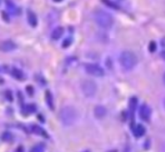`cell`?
I'll list each match as a JSON object with an SVG mask.
<instances>
[{
	"mask_svg": "<svg viewBox=\"0 0 165 152\" xmlns=\"http://www.w3.org/2000/svg\"><path fill=\"white\" fill-rule=\"evenodd\" d=\"M163 82H164V84H165V73L163 74Z\"/></svg>",
	"mask_w": 165,
	"mask_h": 152,
	"instance_id": "obj_24",
	"label": "cell"
},
{
	"mask_svg": "<svg viewBox=\"0 0 165 152\" xmlns=\"http://www.w3.org/2000/svg\"><path fill=\"white\" fill-rule=\"evenodd\" d=\"M94 19L96 22L102 28H110L114 22L113 17L105 10L97 9L94 13Z\"/></svg>",
	"mask_w": 165,
	"mask_h": 152,
	"instance_id": "obj_3",
	"label": "cell"
},
{
	"mask_svg": "<svg viewBox=\"0 0 165 152\" xmlns=\"http://www.w3.org/2000/svg\"><path fill=\"white\" fill-rule=\"evenodd\" d=\"M64 34V28L60 26V27H57L53 30L52 34H51V38L53 40H59L60 38Z\"/></svg>",
	"mask_w": 165,
	"mask_h": 152,
	"instance_id": "obj_9",
	"label": "cell"
},
{
	"mask_svg": "<svg viewBox=\"0 0 165 152\" xmlns=\"http://www.w3.org/2000/svg\"><path fill=\"white\" fill-rule=\"evenodd\" d=\"M70 42H71L70 40H65V41H64V44H63V47H69L70 45H71V43H70Z\"/></svg>",
	"mask_w": 165,
	"mask_h": 152,
	"instance_id": "obj_22",
	"label": "cell"
},
{
	"mask_svg": "<svg viewBox=\"0 0 165 152\" xmlns=\"http://www.w3.org/2000/svg\"><path fill=\"white\" fill-rule=\"evenodd\" d=\"M6 4H7V7L10 9V10H13L14 9H15V5L12 3V2H10V1H7L6 2Z\"/></svg>",
	"mask_w": 165,
	"mask_h": 152,
	"instance_id": "obj_21",
	"label": "cell"
},
{
	"mask_svg": "<svg viewBox=\"0 0 165 152\" xmlns=\"http://www.w3.org/2000/svg\"><path fill=\"white\" fill-rule=\"evenodd\" d=\"M94 113H95V116H96L97 118L101 119L107 114V110L103 106H97L96 108H95Z\"/></svg>",
	"mask_w": 165,
	"mask_h": 152,
	"instance_id": "obj_11",
	"label": "cell"
},
{
	"mask_svg": "<svg viewBox=\"0 0 165 152\" xmlns=\"http://www.w3.org/2000/svg\"><path fill=\"white\" fill-rule=\"evenodd\" d=\"M119 61L124 71H131L137 64V57L134 52L125 50V51L121 53Z\"/></svg>",
	"mask_w": 165,
	"mask_h": 152,
	"instance_id": "obj_1",
	"label": "cell"
},
{
	"mask_svg": "<svg viewBox=\"0 0 165 152\" xmlns=\"http://www.w3.org/2000/svg\"><path fill=\"white\" fill-rule=\"evenodd\" d=\"M31 129H32V132L34 133L35 135H38V136H44V137H48L47 132L44 130L42 127H40L39 125H36V124H33L31 126Z\"/></svg>",
	"mask_w": 165,
	"mask_h": 152,
	"instance_id": "obj_8",
	"label": "cell"
},
{
	"mask_svg": "<svg viewBox=\"0 0 165 152\" xmlns=\"http://www.w3.org/2000/svg\"><path fill=\"white\" fill-rule=\"evenodd\" d=\"M85 72L95 77H101L104 75V70L98 64H94V63H89L85 66Z\"/></svg>",
	"mask_w": 165,
	"mask_h": 152,
	"instance_id": "obj_5",
	"label": "cell"
},
{
	"mask_svg": "<svg viewBox=\"0 0 165 152\" xmlns=\"http://www.w3.org/2000/svg\"><path fill=\"white\" fill-rule=\"evenodd\" d=\"M103 3L104 4H106L108 7H110V8H112V9H119V6L118 5H116L114 2H110V1H103Z\"/></svg>",
	"mask_w": 165,
	"mask_h": 152,
	"instance_id": "obj_19",
	"label": "cell"
},
{
	"mask_svg": "<svg viewBox=\"0 0 165 152\" xmlns=\"http://www.w3.org/2000/svg\"><path fill=\"white\" fill-rule=\"evenodd\" d=\"M27 19H28V22L31 26L35 27L37 25V17L32 10L27 11Z\"/></svg>",
	"mask_w": 165,
	"mask_h": 152,
	"instance_id": "obj_12",
	"label": "cell"
},
{
	"mask_svg": "<svg viewBox=\"0 0 165 152\" xmlns=\"http://www.w3.org/2000/svg\"><path fill=\"white\" fill-rule=\"evenodd\" d=\"M148 48L150 50V52H154L156 48H157V46H156V43L155 42H151L149 44V46H148Z\"/></svg>",
	"mask_w": 165,
	"mask_h": 152,
	"instance_id": "obj_20",
	"label": "cell"
},
{
	"mask_svg": "<svg viewBox=\"0 0 165 152\" xmlns=\"http://www.w3.org/2000/svg\"><path fill=\"white\" fill-rule=\"evenodd\" d=\"M161 56L162 57V59H163V60H165V50H164V51H162V52L161 53Z\"/></svg>",
	"mask_w": 165,
	"mask_h": 152,
	"instance_id": "obj_23",
	"label": "cell"
},
{
	"mask_svg": "<svg viewBox=\"0 0 165 152\" xmlns=\"http://www.w3.org/2000/svg\"><path fill=\"white\" fill-rule=\"evenodd\" d=\"M36 110V107L34 105V104H30V105H27L26 107H25V111H26L27 113H34V111Z\"/></svg>",
	"mask_w": 165,
	"mask_h": 152,
	"instance_id": "obj_17",
	"label": "cell"
},
{
	"mask_svg": "<svg viewBox=\"0 0 165 152\" xmlns=\"http://www.w3.org/2000/svg\"><path fill=\"white\" fill-rule=\"evenodd\" d=\"M46 99H47V105L49 106L50 109H53V98H52V95L50 94L49 91H47L46 92Z\"/></svg>",
	"mask_w": 165,
	"mask_h": 152,
	"instance_id": "obj_16",
	"label": "cell"
},
{
	"mask_svg": "<svg viewBox=\"0 0 165 152\" xmlns=\"http://www.w3.org/2000/svg\"><path fill=\"white\" fill-rule=\"evenodd\" d=\"M2 139L4 141H10L12 139V135L10 134L9 132H5L4 134L2 135Z\"/></svg>",
	"mask_w": 165,
	"mask_h": 152,
	"instance_id": "obj_18",
	"label": "cell"
},
{
	"mask_svg": "<svg viewBox=\"0 0 165 152\" xmlns=\"http://www.w3.org/2000/svg\"><path fill=\"white\" fill-rule=\"evenodd\" d=\"M10 73L14 78L20 80V81L24 78V73L22 72V71H21V70L18 69V68H12Z\"/></svg>",
	"mask_w": 165,
	"mask_h": 152,
	"instance_id": "obj_13",
	"label": "cell"
},
{
	"mask_svg": "<svg viewBox=\"0 0 165 152\" xmlns=\"http://www.w3.org/2000/svg\"><path fill=\"white\" fill-rule=\"evenodd\" d=\"M82 91L87 98L93 97L97 92V85L91 80H85L81 85Z\"/></svg>",
	"mask_w": 165,
	"mask_h": 152,
	"instance_id": "obj_4",
	"label": "cell"
},
{
	"mask_svg": "<svg viewBox=\"0 0 165 152\" xmlns=\"http://www.w3.org/2000/svg\"><path fill=\"white\" fill-rule=\"evenodd\" d=\"M85 152H88V151H85Z\"/></svg>",
	"mask_w": 165,
	"mask_h": 152,
	"instance_id": "obj_26",
	"label": "cell"
},
{
	"mask_svg": "<svg viewBox=\"0 0 165 152\" xmlns=\"http://www.w3.org/2000/svg\"><path fill=\"white\" fill-rule=\"evenodd\" d=\"M139 115H140V118L143 120V121L148 122L150 119V116H151L150 108L148 105L143 104L140 108V110H139Z\"/></svg>",
	"mask_w": 165,
	"mask_h": 152,
	"instance_id": "obj_6",
	"label": "cell"
},
{
	"mask_svg": "<svg viewBox=\"0 0 165 152\" xmlns=\"http://www.w3.org/2000/svg\"><path fill=\"white\" fill-rule=\"evenodd\" d=\"M163 105H164V108H165V98H164V100H163Z\"/></svg>",
	"mask_w": 165,
	"mask_h": 152,
	"instance_id": "obj_25",
	"label": "cell"
},
{
	"mask_svg": "<svg viewBox=\"0 0 165 152\" xmlns=\"http://www.w3.org/2000/svg\"><path fill=\"white\" fill-rule=\"evenodd\" d=\"M17 47L16 44L14 42H12L11 40H6L3 41L2 43H0V50L4 52H9L14 50Z\"/></svg>",
	"mask_w": 165,
	"mask_h": 152,
	"instance_id": "obj_7",
	"label": "cell"
},
{
	"mask_svg": "<svg viewBox=\"0 0 165 152\" xmlns=\"http://www.w3.org/2000/svg\"><path fill=\"white\" fill-rule=\"evenodd\" d=\"M45 149H46V147L44 144H37L31 148L30 152H44Z\"/></svg>",
	"mask_w": 165,
	"mask_h": 152,
	"instance_id": "obj_15",
	"label": "cell"
},
{
	"mask_svg": "<svg viewBox=\"0 0 165 152\" xmlns=\"http://www.w3.org/2000/svg\"><path fill=\"white\" fill-rule=\"evenodd\" d=\"M146 133V128L142 124H137L135 126L134 130H133V134L136 137H141L145 135Z\"/></svg>",
	"mask_w": 165,
	"mask_h": 152,
	"instance_id": "obj_10",
	"label": "cell"
},
{
	"mask_svg": "<svg viewBox=\"0 0 165 152\" xmlns=\"http://www.w3.org/2000/svg\"><path fill=\"white\" fill-rule=\"evenodd\" d=\"M77 118H78L77 110L72 106H66L64 108H62L60 112V119L61 123L67 126L72 125L76 122Z\"/></svg>",
	"mask_w": 165,
	"mask_h": 152,
	"instance_id": "obj_2",
	"label": "cell"
},
{
	"mask_svg": "<svg viewBox=\"0 0 165 152\" xmlns=\"http://www.w3.org/2000/svg\"><path fill=\"white\" fill-rule=\"evenodd\" d=\"M136 106H137V99H136V98H132L130 99V102H129V109H130L131 115L134 114Z\"/></svg>",
	"mask_w": 165,
	"mask_h": 152,
	"instance_id": "obj_14",
	"label": "cell"
}]
</instances>
